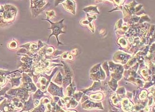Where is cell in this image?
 I'll use <instances>...</instances> for the list:
<instances>
[{"label":"cell","instance_id":"cell-1","mask_svg":"<svg viewBox=\"0 0 155 112\" xmlns=\"http://www.w3.org/2000/svg\"><path fill=\"white\" fill-rule=\"evenodd\" d=\"M50 23H51V22H50ZM51 23L52 24V26L51 28L53 30V34L51 35H50V37H51L52 35H56V38L57 39V40L58 41V38H57V35L59 34L60 32H62L61 29V28H60V26L59 25L60 24V23H55V24H54V23Z\"/></svg>","mask_w":155,"mask_h":112}]
</instances>
